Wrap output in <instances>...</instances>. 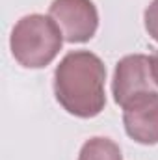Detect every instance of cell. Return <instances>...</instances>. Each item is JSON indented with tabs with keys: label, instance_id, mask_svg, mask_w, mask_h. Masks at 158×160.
Segmentation results:
<instances>
[{
	"label": "cell",
	"instance_id": "6da1fadb",
	"mask_svg": "<svg viewBox=\"0 0 158 160\" xmlns=\"http://www.w3.org/2000/svg\"><path fill=\"white\" fill-rule=\"evenodd\" d=\"M106 67L89 50L69 52L54 71L58 102L77 118H95L104 110Z\"/></svg>",
	"mask_w": 158,
	"mask_h": 160
},
{
	"label": "cell",
	"instance_id": "7a4b0ae2",
	"mask_svg": "<svg viewBox=\"0 0 158 160\" xmlns=\"http://www.w3.org/2000/svg\"><path fill=\"white\" fill-rule=\"evenodd\" d=\"M63 45V34L52 17L32 13L22 17L9 38L13 58L28 69H41L48 65Z\"/></svg>",
	"mask_w": 158,
	"mask_h": 160
},
{
	"label": "cell",
	"instance_id": "3957f363",
	"mask_svg": "<svg viewBox=\"0 0 158 160\" xmlns=\"http://www.w3.org/2000/svg\"><path fill=\"white\" fill-rule=\"evenodd\" d=\"M48 17H52L69 43L89 41L99 26V13L91 0H54Z\"/></svg>",
	"mask_w": 158,
	"mask_h": 160
},
{
	"label": "cell",
	"instance_id": "277c9868",
	"mask_svg": "<svg viewBox=\"0 0 158 160\" xmlns=\"http://www.w3.org/2000/svg\"><path fill=\"white\" fill-rule=\"evenodd\" d=\"M155 78L151 71V58L143 54H130L119 60L114 82H112V91H114V101L119 106H125L128 101L141 93L155 91Z\"/></svg>",
	"mask_w": 158,
	"mask_h": 160
},
{
	"label": "cell",
	"instance_id": "5b68a950",
	"mask_svg": "<svg viewBox=\"0 0 158 160\" xmlns=\"http://www.w3.org/2000/svg\"><path fill=\"white\" fill-rule=\"evenodd\" d=\"M126 134L143 145L158 143V93L149 91L134 97L123 106Z\"/></svg>",
	"mask_w": 158,
	"mask_h": 160
},
{
	"label": "cell",
	"instance_id": "8992f818",
	"mask_svg": "<svg viewBox=\"0 0 158 160\" xmlns=\"http://www.w3.org/2000/svg\"><path fill=\"white\" fill-rule=\"evenodd\" d=\"M78 160H123L121 149L110 138H91L80 149Z\"/></svg>",
	"mask_w": 158,
	"mask_h": 160
},
{
	"label": "cell",
	"instance_id": "52a82bcc",
	"mask_svg": "<svg viewBox=\"0 0 158 160\" xmlns=\"http://www.w3.org/2000/svg\"><path fill=\"white\" fill-rule=\"evenodd\" d=\"M145 30L158 43V0H153L145 9Z\"/></svg>",
	"mask_w": 158,
	"mask_h": 160
},
{
	"label": "cell",
	"instance_id": "ba28073f",
	"mask_svg": "<svg viewBox=\"0 0 158 160\" xmlns=\"http://www.w3.org/2000/svg\"><path fill=\"white\" fill-rule=\"evenodd\" d=\"M151 71H153V78H155V84L158 88V50L151 56Z\"/></svg>",
	"mask_w": 158,
	"mask_h": 160
}]
</instances>
